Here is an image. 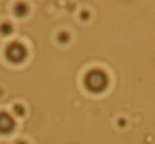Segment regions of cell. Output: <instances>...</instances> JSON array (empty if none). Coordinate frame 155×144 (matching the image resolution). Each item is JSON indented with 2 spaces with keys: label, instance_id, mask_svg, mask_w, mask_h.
Wrapping results in <instances>:
<instances>
[{
  "label": "cell",
  "instance_id": "obj_1",
  "mask_svg": "<svg viewBox=\"0 0 155 144\" xmlns=\"http://www.w3.org/2000/svg\"><path fill=\"white\" fill-rule=\"evenodd\" d=\"M107 76L103 71L95 70L89 71L85 76V86L91 92H100L103 91L107 86Z\"/></svg>",
  "mask_w": 155,
  "mask_h": 144
},
{
  "label": "cell",
  "instance_id": "obj_4",
  "mask_svg": "<svg viewBox=\"0 0 155 144\" xmlns=\"http://www.w3.org/2000/svg\"><path fill=\"white\" fill-rule=\"evenodd\" d=\"M0 33L3 35H9L12 33V26L8 22H5L0 26Z\"/></svg>",
  "mask_w": 155,
  "mask_h": 144
},
{
  "label": "cell",
  "instance_id": "obj_6",
  "mask_svg": "<svg viewBox=\"0 0 155 144\" xmlns=\"http://www.w3.org/2000/svg\"><path fill=\"white\" fill-rule=\"evenodd\" d=\"M58 40H60V43H67L68 41V39H69V36H68V34L67 33H61L60 35H58Z\"/></svg>",
  "mask_w": 155,
  "mask_h": 144
},
{
  "label": "cell",
  "instance_id": "obj_5",
  "mask_svg": "<svg viewBox=\"0 0 155 144\" xmlns=\"http://www.w3.org/2000/svg\"><path fill=\"white\" fill-rule=\"evenodd\" d=\"M15 11H16V15L17 16H24V15H26L27 12H28V8L25 5H18L17 7L15 8Z\"/></svg>",
  "mask_w": 155,
  "mask_h": 144
},
{
  "label": "cell",
  "instance_id": "obj_8",
  "mask_svg": "<svg viewBox=\"0 0 155 144\" xmlns=\"http://www.w3.org/2000/svg\"><path fill=\"white\" fill-rule=\"evenodd\" d=\"M16 144H27L26 142H22V141H19V142H17Z\"/></svg>",
  "mask_w": 155,
  "mask_h": 144
},
{
  "label": "cell",
  "instance_id": "obj_2",
  "mask_svg": "<svg viewBox=\"0 0 155 144\" xmlns=\"http://www.w3.org/2000/svg\"><path fill=\"white\" fill-rule=\"evenodd\" d=\"M7 58L14 64L21 62L27 56V50L20 43H12L5 51Z\"/></svg>",
  "mask_w": 155,
  "mask_h": 144
},
{
  "label": "cell",
  "instance_id": "obj_3",
  "mask_svg": "<svg viewBox=\"0 0 155 144\" xmlns=\"http://www.w3.org/2000/svg\"><path fill=\"white\" fill-rule=\"evenodd\" d=\"M14 126H15V122H14L13 118L7 112H1L0 114V133H11L14 129Z\"/></svg>",
  "mask_w": 155,
  "mask_h": 144
},
{
  "label": "cell",
  "instance_id": "obj_7",
  "mask_svg": "<svg viewBox=\"0 0 155 144\" xmlns=\"http://www.w3.org/2000/svg\"><path fill=\"white\" fill-rule=\"evenodd\" d=\"M14 111H15L16 114H18V116H22V114H25V109L22 106L20 105H16L15 108H14Z\"/></svg>",
  "mask_w": 155,
  "mask_h": 144
}]
</instances>
